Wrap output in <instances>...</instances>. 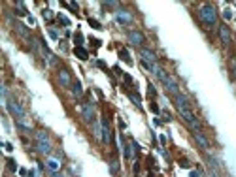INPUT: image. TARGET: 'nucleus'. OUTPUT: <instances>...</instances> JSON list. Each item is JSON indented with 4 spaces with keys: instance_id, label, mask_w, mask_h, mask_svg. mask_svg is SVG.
Listing matches in <instances>:
<instances>
[{
    "instance_id": "f257e3e1",
    "label": "nucleus",
    "mask_w": 236,
    "mask_h": 177,
    "mask_svg": "<svg viewBox=\"0 0 236 177\" xmlns=\"http://www.w3.org/2000/svg\"><path fill=\"white\" fill-rule=\"evenodd\" d=\"M198 19L202 21V24L210 30V29H214L216 24H217V11H216V6H211V4H202L198 8Z\"/></svg>"
},
{
    "instance_id": "f03ea898",
    "label": "nucleus",
    "mask_w": 236,
    "mask_h": 177,
    "mask_svg": "<svg viewBox=\"0 0 236 177\" xmlns=\"http://www.w3.org/2000/svg\"><path fill=\"white\" fill-rule=\"evenodd\" d=\"M178 111H179V115H181V119L191 126L193 128V132L195 130H200V121L197 119V115L191 111V108H178Z\"/></svg>"
},
{
    "instance_id": "7ed1b4c3",
    "label": "nucleus",
    "mask_w": 236,
    "mask_h": 177,
    "mask_svg": "<svg viewBox=\"0 0 236 177\" xmlns=\"http://www.w3.org/2000/svg\"><path fill=\"white\" fill-rule=\"evenodd\" d=\"M217 30H219V38H221V43H223L225 47H229V45L232 43V36H230V29L227 27V24H219V27H217Z\"/></svg>"
},
{
    "instance_id": "20e7f679",
    "label": "nucleus",
    "mask_w": 236,
    "mask_h": 177,
    "mask_svg": "<svg viewBox=\"0 0 236 177\" xmlns=\"http://www.w3.org/2000/svg\"><path fill=\"white\" fill-rule=\"evenodd\" d=\"M140 57H142V62H148L149 66L157 64V55L151 51V49H146V47H140Z\"/></svg>"
},
{
    "instance_id": "39448f33",
    "label": "nucleus",
    "mask_w": 236,
    "mask_h": 177,
    "mask_svg": "<svg viewBox=\"0 0 236 177\" xmlns=\"http://www.w3.org/2000/svg\"><path fill=\"white\" fill-rule=\"evenodd\" d=\"M57 79L62 87H72V75H70V72L64 70V68L57 72Z\"/></svg>"
},
{
    "instance_id": "423d86ee",
    "label": "nucleus",
    "mask_w": 236,
    "mask_h": 177,
    "mask_svg": "<svg viewBox=\"0 0 236 177\" xmlns=\"http://www.w3.org/2000/svg\"><path fill=\"white\" fill-rule=\"evenodd\" d=\"M81 119H83L85 122H91V121L94 119V108H93V104L85 102V104L81 106Z\"/></svg>"
},
{
    "instance_id": "0eeeda50",
    "label": "nucleus",
    "mask_w": 236,
    "mask_h": 177,
    "mask_svg": "<svg viewBox=\"0 0 236 177\" xmlns=\"http://www.w3.org/2000/svg\"><path fill=\"white\" fill-rule=\"evenodd\" d=\"M127 38H129V43H132V45H142V43L146 42L144 34H142L140 30H129Z\"/></svg>"
},
{
    "instance_id": "6e6552de",
    "label": "nucleus",
    "mask_w": 236,
    "mask_h": 177,
    "mask_svg": "<svg viewBox=\"0 0 236 177\" xmlns=\"http://www.w3.org/2000/svg\"><path fill=\"white\" fill-rule=\"evenodd\" d=\"M162 85L164 87H166V91L170 92V94H179V87H178V83H176V79L172 77V75H166V79H164L162 81Z\"/></svg>"
},
{
    "instance_id": "1a4fd4ad",
    "label": "nucleus",
    "mask_w": 236,
    "mask_h": 177,
    "mask_svg": "<svg viewBox=\"0 0 236 177\" xmlns=\"http://www.w3.org/2000/svg\"><path fill=\"white\" fill-rule=\"evenodd\" d=\"M6 106H8V109H10V113L11 115H15L17 119H21V117H25V109H23L17 102H13V100H8L6 102Z\"/></svg>"
},
{
    "instance_id": "9d476101",
    "label": "nucleus",
    "mask_w": 236,
    "mask_h": 177,
    "mask_svg": "<svg viewBox=\"0 0 236 177\" xmlns=\"http://www.w3.org/2000/svg\"><path fill=\"white\" fill-rule=\"evenodd\" d=\"M193 138H195V141H197V143H198L204 151H208V149H210V141L206 139V136H204L200 130H195V132H193Z\"/></svg>"
},
{
    "instance_id": "9b49d317",
    "label": "nucleus",
    "mask_w": 236,
    "mask_h": 177,
    "mask_svg": "<svg viewBox=\"0 0 236 177\" xmlns=\"http://www.w3.org/2000/svg\"><path fill=\"white\" fill-rule=\"evenodd\" d=\"M102 141L104 143H111V130H110V124L104 119L102 121Z\"/></svg>"
},
{
    "instance_id": "f8f14e48",
    "label": "nucleus",
    "mask_w": 236,
    "mask_h": 177,
    "mask_svg": "<svg viewBox=\"0 0 236 177\" xmlns=\"http://www.w3.org/2000/svg\"><path fill=\"white\" fill-rule=\"evenodd\" d=\"M115 19H117V23H121V24H129L132 21V15L129 11H117L115 13Z\"/></svg>"
},
{
    "instance_id": "ddd939ff",
    "label": "nucleus",
    "mask_w": 236,
    "mask_h": 177,
    "mask_svg": "<svg viewBox=\"0 0 236 177\" xmlns=\"http://www.w3.org/2000/svg\"><path fill=\"white\" fill-rule=\"evenodd\" d=\"M17 126L21 130H25V132H32V124L25 119V117H21V119H17Z\"/></svg>"
},
{
    "instance_id": "4468645a",
    "label": "nucleus",
    "mask_w": 236,
    "mask_h": 177,
    "mask_svg": "<svg viewBox=\"0 0 236 177\" xmlns=\"http://www.w3.org/2000/svg\"><path fill=\"white\" fill-rule=\"evenodd\" d=\"M74 53H76V57H78L79 60H89V53H87L85 47H76Z\"/></svg>"
},
{
    "instance_id": "2eb2a0df",
    "label": "nucleus",
    "mask_w": 236,
    "mask_h": 177,
    "mask_svg": "<svg viewBox=\"0 0 236 177\" xmlns=\"http://www.w3.org/2000/svg\"><path fill=\"white\" fill-rule=\"evenodd\" d=\"M72 94H74L76 98H81V96H83V87H81L79 81H74V83H72Z\"/></svg>"
},
{
    "instance_id": "dca6fc26",
    "label": "nucleus",
    "mask_w": 236,
    "mask_h": 177,
    "mask_svg": "<svg viewBox=\"0 0 236 177\" xmlns=\"http://www.w3.org/2000/svg\"><path fill=\"white\" fill-rule=\"evenodd\" d=\"M151 70L155 72V75H157V77H159L161 81H164V79H166V75H168V73L164 72V70H162V68H161L159 64H153V68H151Z\"/></svg>"
},
{
    "instance_id": "f3484780",
    "label": "nucleus",
    "mask_w": 236,
    "mask_h": 177,
    "mask_svg": "<svg viewBox=\"0 0 236 177\" xmlns=\"http://www.w3.org/2000/svg\"><path fill=\"white\" fill-rule=\"evenodd\" d=\"M34 136H36V141H38V143H49V136H47L43 130H38Z\"/></svg>"
},
{
    "instance_id": "a211bd4d",
    "label": "nucleus",
    "mask_w": 236,
    "mask_h": 177,
    "mask_svg": "<svg viewBox=\"0 0 236 177\" xmlns=\"http://www.w3.org/2000/svg\"><path fill=\"white\" fill-rule=\"evenodd\" d=\"M15 30H17L23 38H29V36H30V32L27 30V27H25V24H21V23H17V24H15Z\"/></svg>"
},
{
    "instance_id": "6ab92c4d",
    "label": "nucleus",
    "mask_w": 236,
    "mask_h": 177,
    "mask_svg": "<svg viewBox=\"0 0 236 177\" xmlns=\"http://www.w3.org/2000/svg\"><path fill=\"white\" fill-rule=\"evenodd\" d=\"M36 147H38L40 153H43V155H49L51 153V143H36Z\"/></svg>"
},
{
    "instance_id": "aec40b11",
    "label": "nucleus",
    "mask_w": 236,
    "mask_h": 177,
    "mask_svg": "<svg viewBox=\"0 0 236 177\" xmlns=\"http://www.w3.org/2000/svg\"><path fill=\"white\" fill-rule=\"evenodd\" d=\"M59 168H61V164H59L55 158H49V160H47V170H49V171H59Z\"/></svg>"
},
{
    "instance_id": "412c9836",
    "label": "nucleus",
    "mask_w": 236,
    "mask_h": 177,
    "mask_svg": "<svg viewBox=\"0 0 236 177\" xmlns=\"http://www.w3.org/2000/svg\"><path fill=\"white\" fill-rule=\"evenodd\" d=\"M110 171H111L113 175L119 173V162H117V160H111V162H110Z\"/></svg>"
},
{
    "instance_id": "4be33fe9",
    "label": "nucleus",
    "mask_w": 236,
    "mask_h": 177,
    "mask_svg": "<svg viewBox=\"0 0 236 177\" xmlns=\"http://www.w3.org/2000/svg\"><path fill=\"white\" fill-rule=\"evenodd\" d=\"M129 98L132 100V102H134L136 106H140V104H142V98H140V94H138V92H129Z\"/></svg>"
},
{
    "instance_id": "5701e85b",
    "label": "nucleus",
    "mask_w": 236,
    "mask_h": 177,
    "mask_svg": "<svg viewBox=\"0 0 236 177\" xmlns=\"http://www.w3.org/2000/svg\"><path fill=\"white\" fill-rule=\"evenodd\" d=\"M74 42H76V47H83V45H81V43H83L81 32H76V34H74Z\"/></svg>"
},
{
    "instance_id": "b1692460",
    "label": "nucleus",
    "mask_w": 236,
    "mask_h": 177,
    "mask_svg": "<svg viewBox=\"0 0 236 177\" xmlns=\"http://www.w3.org/2000/svg\"><path fill=\"white\" fill-rule=\"evenodd\" d=\"M6 164H8V170H11V171H17V162H15L13 158H8V160H6Z\"/></svg>"
},
{
    "instance_id": "393cba45",
    "label": "nucleus",
    "mask_w": 236,
    "mask_h": 177,
    "mask_svg": "<svg viewBox=\"0 0 236 177\" xmlns=\"http://www.w3.org/2000/svg\"><path fill=\"white\" fill-rule=\"evenodd\" d=\"M223 19H225V21H230V19H232V10L225 8V10H223Z\"/></svg>"
},
{
    "instance_id": "a878e982",
    "label": "nucleus",
    "mask_w": 236,
    "mask_h": 177,
    "mask_svg": "<svg viewBox=\"0 0 236 177\" xmlns=\"http://www.w3.org/2000/svg\"><path fill=\"white\" fill-rule=\"evenodd\" d=\"M89 24H91L93 29H97V30H100V29H102V24H100L97 19H89Z\"/></svg>"
},
{
    "instance_id": "bb28decb",
    "label": "nucleus",
    "mask_w": 236,
    "mask_h": 177,
    "mask_svg": "<svg viewBox=\"0 0 236 177\" xmlns=\"http://www.w3.org/2000/svg\"><path fill=\"white\" fill-rule=\"evenodd\" d=\"M59 21H61L62 24H66V27H70V19H68V17H64V15H59Z\"/></svg>"
},
{
    "instance_id": "cd10ccee",
    "label": "nucleus",
    "mask_w": 236,
    "mask_h": 177,
    "mask_svg": "<svg viewBox=\"0 0 236 177\" xmlns=\"http://www.w3.org/2000/svg\"><path fill=\"white\" fill-rule=\"evenodd\" d=\"M53 17V11L51 10H43V19H47V21H49Z\"/></svg>"
},
{
    "instance_id": "c85d7f7f",
    "label": "nucleus",
    "mask_w": 236,
    "mask_h": 177,
    "mask_svg": "<svg viewBox=\"0 0 236 177\" xmlns=\"http://www.w3.org/2000/svg\"><path fill=\"white\" fill-rule=\"evenodd\" d=\"M121 57H123V60H127V62H129V64H130V62H132V60H130V57H129V53H127V51H125V49H123V51H121Z\"/></svg>"
},
{
    "instance_id": "c756f323",
    "label": "nucleus",
    "mask_w": 236,
    "mask_h": 177,
    "mask_svg": "<svg viewBox=\"0 0 236 177\" xmlns=\"http://www.w3.org/2000/svg\"><path fill=\"white\" fill-rule=\"evenodd\" d=\"M148 92H149V96H155V94H157V91H155V87H153L151 83H149V87H148Z\"/></svg>"
},
{
    "instance_id": "7c9ffc66",
    "label": "nucleus",
    "mask_w": 236,
    "mask_h": 177,
    "mask_svg": "<svg viewBox=\"0 0 236 177\" xmlns=\"http://www.w3.org/2000/svg\"><path fill=\"white\" fill-rule=\"evenodd\" d=\"M149 109H151L153 113H159V106H157L155 102H153V104H149Z\"/></svg>"
},
{
    "instance_id": "2f4dec72",
    "label": "nucleus",
    "mask_w": 236,
    "mask_h": 177,
    "mask_svg": "<svg viewBox=\"0 0 236 177\" xmlns=\"http://www.w3.org/2000/svg\"><path fill=\"white\" fill-rule=\"evenodd\" d=\"M162 117H164V121H166V122H168V121H172V115H170L168 111H162Z\"/></svg>"
},
{
    "instance_id": "473e14b6",
    "label": "nucleus",
    "mask_w": 236,
    "mask_h": 177,
    "mask_svg": "<svg viewBox=\"0 0 236 177\" xmlns=\"http://www.w3.org/2000/svg\"><path fill=\"white\" fill-rule=\"evenodd\" d=\"M230 66H232V73L236 75V57H234V59L230 60Z\"/></svg>"
},
{
    "instance_id": "72a5a7b5",
    "label": "nucleus",
    "mask_w": 236,
    "mask_h": 177,
    "mask_svg": "<svg viewBox=\"0 0 236 177\" xmlns=\"http://www.w3.org/2000/svg\"><path fill=\"white\" fill-rule=\"evenodd\" d=\"M123 77H125V81H127L129 85H132V77H130V75H129V73H123Z\"/></svg>"
},
{
    "instance_id": "f704fd0d",
    "label": "nucleus",
    "mask_w": 236,
    "mask_h": 177,
    "mask_svg": "<svg viewBox=\"0 0 236 177\" xmlns=\"http://www.w3.org/2000/svg\"><path fill=\"white\" fill-rule=\"evenodd\" d=\"M49 36H51V38H53V40H57V32H55V30H53V29H49Z\"/></svg>"
},
{
    "instance_id": "c9c22d12",
    "label": "nucleus",
    "mask_w": 236,
    "mask_h": 177,
    "mask_svg": "<svg viewBox=\"0 0 236 177\" xmlns=\"http://www.w3.org/2000/svg\"><path fill=\"white\" fill-rule=\"evenodd\" d=\"M189 177H200V173H198V171H195V170H193V171H191V173H189Z\"/></svg>"
},
{
    "instance_id": "e433bc0d",
    "label": "nucleus",
    "mask_w": 236,
    "mask_h": 177,
    "mask_svg": "<svg viewBox=\"0 0 236 177\" xmlns=\"http://www.w3.org/2000/svg\"><path fill=\"white\" fill-rule=\"evenodd\" d=\"M4 147H6V151H13V145L11 143H4Z\"/></svg>"
},
{
    "instance_id": "4c0bfd02",
    "label": "nucleus",
    "mask_w": 236,
    "mask_h": 177,
    "mask_svg": "<svg viewBox=\"0 0 236 177\" xmlns=\"http://www.w3.org/2000/svg\"><path fill=\"white\" fill-rule=\"evenodd\" d=\"M179 166H181V168H189V162H187V160H181Z\"/></svg>"
},
{
    "instance_id": "58836bf2",
    "label": "nucleus",
    "mask_w": 236,
    "mask_h": 177,
    "mask_svg": "<svg viewBox=\"0 0 236 177\" xmlns=\"http://www.w3.org/2000/svg\"><path fill=\"white\" fill-rule=\"evenodd\" d=\"M97 64H98V68H102V70H106V64H104V62H102V60H98V62H97Z\"/></svg>"
},
{
    "instance_id": "ea45409f",
    "label": "nucleus",
    "mask_w": 236,
    "mask_h": 177,
    "mask_svg": "<svg viewBox=\"0 0 236 177\" xmlns=\"http://www.w3.org/2000/svg\"><path fill=\"white\" fill-rule=\"evenodd\" d=\"M29 177H38V173L36 171H29Z\"/></svg>"
},
{
    "instance_id": "a19ab883",
    "label": "nucleus",
    "mask_w": 236,
    "mask_h": 177,
    "mask_svg": "<svg viewBox=\"0 0 236 177\" xmlns=\"http://www.w3.org/2000/svg\"><path fill=\"white\" fill-rule=\"evenodd\" d=\"M211 177H217V175H216V173H214V175H211Z\"/></svg>"
}]
</instances>
